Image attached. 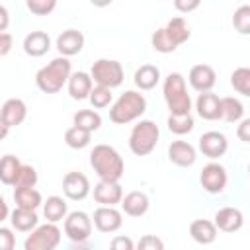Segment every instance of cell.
Returning a JSON list of instances; mask_svg holds the SVG:
<instances>
[{
    "label": "cell",
    "mask_w": 250,
    "mask_h": 250,
    "mask_svg": "<svg viewBox=\"0 0 250 250\" xmlns=\"http://www.w3.org/2000/svg\"><path fill=\"white\" fill-rule=\"evenodd\" d=\"M90 166L100 182H119L125 172L123 156L109 145H96L90 152Z\"/></svg>",
    "instance_id": "1"
},
{
    "label": "cell",
    "mask_w": 250,
    "mask_h": 250,
    "mask_svg": "<svg viewBox=\"0 0 250 250\" xmlns=\"http://www.w3.org/2000/svg\"><path fill=\"white\" fill-rule=\"evenodd\" d=\"M70 74H72L70 61L66 57H55L49 64H45V66H41L37 70L35 84L45 94H57L68 82Z\"/></svg>",
    "instance_id": "2"
},
{
    "label": "cell",
    "mask_w": 250,
    "mask_h": 250,
    "mask_svg": "<svg viewBox=\"0 0 250 250\" xmlns=\"http://www.w3.org/2000/svg\"><path fill=\"white\" fill-rule=\"evenodd\" d=\"M164 102L170 109V115H189L191 113V98L188 94V84L184 74L170 72L162 84Z\"/></svg>",
    "instance_id": "3"
},
{
    "label": "cell",
    "mask_w": 250,
    "mask_h": 250,
    "mask_svg": "<svg viewBox=\"0 0 250 250\" xmlns=\"http://www.w3.org/2000/svg\"><path fill=\"white\" fill-rule=\"evenodd\" d=\"M146 111V98L137 90H125L109 107V119L115 125L137 121Z\"/></svg>",
    "instance_id": "4"
},
{
    "label": "cell",
    "mask_w": 250,
    "mask_h": 250,
    "mask_svg": "<svg viewBox=\"0 0 250 250\" xmlns=\"http://www.w3.org/2000/svg\"><path fill=\"white\" fill-rule=\"evenodd\" d=\"M160 129L154 121L150 119H141L137 125H133L131 135H129V148L137 156H146L150 154L156 145H158Z\"/></svg>",
    "instance_id": "5"
},
{
    "label": "cell",
    "mask_w": 250,
    "mask_h": 250,
    "mask_svg": "<svg viewBox=\"0 0 250 250\" xmlns=\"http://www.w3.org/2000/svg\"><path fill=\"white\" fill-rule=\"evenodd\" d=\"M88 74H90V78L96 86H102V88H107V90H113V88L121 86L123 80H125V70H123L121 62L115 61V59H98V61H94Z\"/></svg>",
    "instance_id": "6"
},
{
    "label": "cell",
    "mask_w": 250,
    "mask_h": 250,
    "mask_svg": "<svg viewBox=\"0 0 250 250\" xmlns=\"http://www.w3.org/2000/svg\"><path fill=\"white\" fill-rule=\"evenodd\" d=\"M61 236V229L55 223L37 225L23 240V250H57Z\"/></svg>",
    "instance_id": "7"
},
{
    "label": "cell",
    "mask_w": 250,
    "mask_h": 250,
    "mask_svg": "<svg viewBox=\"0 0 250 250\" xmlns=\"http://www.w3.org/2000/svg\"><path fill=\"white\" fill-rule=\"evenodd\" d=\"M64 234L72 242H84L92 234V219L84 211H72L64 217Z\"/></svg>",
    "instance_id": "8"
},
{
    "label": "cell",
    "mask_w": 250,
    "mask_h": 250,
    "mask_svg": "<svg viewBox=\"0 0 250 250\" xmlns=\"http://www.w3.org/2000/svg\"><path fill=\"white\" fill-rule=\"evenodd\" d=\"M199 182L207 193H221L227 188L229 176H227L225 166H221L219 162H209L203 166V170L199 174Z\"/></svg>",
    "instance_id": "9"
},
{
    "label": "cell",
    "mask_w": 250,
    "mask_h": 250,
    "mask_svg": "<svg viewBox=\"0 0 250 250\" xmlns=\"http://www.w3.org/2000/svg\"><path fill=\"white\" fill-rule=\"evenodd\" d=\"M227 148H229V141L219 131H207L199 137V150H201L203 156H207L211 160H217V158L225 156Z\"/></svg>",
    "instance_id": "10"
},
{
    "label": "cell",
    "mask_w": 250,
    "mask_h": 250,
    "mask_svg": "<svg viewBox=\"0 0 250 250\" xmlns=\"http://www.w3.org/2000/svg\"><path fill=\"white\" fill-rule=\"evenodd\" d=\"M62 193L72 201H82L90 193V180L82 172H66L62 178Z\"/></svg>",
    "instance_id": "11"
},
{
    "label": "cell",
    "mask_w": 250,
    "mask_h": 250,
    "mask_svg": "<svg viewBox=\"0 0 250 250\" xmlns=\"http://www.w3.org/2000/svg\"><path fill=\"white\" fill-rule=\"evenodd\" d=\"M92 223H94V227H96L100 232L109 234V232H115V230L121 229V225H123V215H121V211L115 209V207H102V205H100V207L94 211Z\"/></svg>",
    "instance_id": "12"
},
{
    "label": "cell",
    "mask_w": 250,
    "mask_h": 250,
    "mask_svg": "<svg viewBox=\"0 0 250 250\" xmlns=\"http://www.w3.org/2000/svg\"><path fill=\"white\" fill-rule=\"evenodd\" d=\"M188 82L199 94L211 92V88L217 82V72L211 64H195V66H191V70L188 74Z\"/></svg>",
    "instance_id": "13"
},
{
    "label": "cell",
    "mask_w": 250,
    "mask_h": 250,
    "mask_svg": "<svg viewBox=\"0 0 250 250\" xmlns=\"http://www.w3.org/2000/svg\"><path fill=\"white\" fill-rule=\"evenodd\" d=\"M25 117H27V105L20 98H10L0 107V119L4 121V125L8 129L21 125L25 121Z\"/></svg>",
    "instance_id": "14"
},
{
    "label": "cell",
    "mask_w": 250,
    "mask_h": 250,
    "mask_svg": "<svg viewBox=\"0 0 250 250\" xmlns=\"http://www.w3.org/2000/svg\"><path fill=\"white\" fill-rule=\"evenodd\" d=\"M168 158H170L172 164H176L180 168H188V166L195 164L197 150L188 141H172L170 146H168Z\"/></svg>",
    "instance_id": "15"
},
{
    "label": "cell",
    "mask_w": 250,
    "mask_h": 250,
    "mask_svg": "<svg viewBox=\"0 0 250 250\" xmlns=\"http://www.w3.org/2000/svg\"><path fill=\"white\" fill-rule=\"evenodd\" d=\"M94 199L102 207H115L123 199V188L119 182H98L94 186Z\"/></svg>",
    "instance_id": "16"
},
{
    "label": "cell",
    "mask_w": 250,
    "mask_h": 250,
    "mask_svg": "<svg viewBox=\"0 0 250 250\" xmlns=\"http://www.w3.org/2000/svg\"><path fill=\"white\" fill-rule=\"evenodd\" d=\"M213 225L217 227V230L223 232H236L242 229L244 225V215L238 207H221L215 213V221Z\"/></svg>",
    "instance_id": "17"
},
{
    "label": "cell",
    "mask_w": 250,
    "mask_h": 250,
    "mask_svg": "<svg viewBox=\"0 0 250 250\" xmlns=\"http://www.w3.org/2000/svg\"><path fill=\"white\" fill-rule=\"evenodd\" d=\"M57 51L61 53V57H74L82 51L84 47V33L78 29H64L59 37H57Z\"/></svg>",
    "instance_id": "18"
},
{
    "label": "cell",
    "mask_w": 250,
    "mask_h": 250,
    "mask_svg": "<svg viewBox=\"0 0 250 250\" xmlns=\"http://www.w3.org/2000/svg\"><path fill=\"white\" fill-rule=\"evenodd\" d=\"M197 115L205 121H217L221 119V98L213 92H203L195 100Z\"/></svg>",
    "instance_id": "19"
},
{
    "label": "cell",
    "mask_w": 250,
    "mask_h": 250,
    "mask_svg": "<svg viewBox=\"0 0 250 250\" xmlns=\"http://www.w3.org/2000/svg\"><path fill=\"white\" fill-rule=\"evenodd\" d=\"M66 88H68V94H70L72 100H88V96L94 88V82H92L88 72L78 70V72L70 74V78L66 82Z\"/></svg>",
    "instance_id": "20"
},
{
    "label": "cell",
    "mask_w": 250,
    "mask_h": 250,
    "mask_svg": "<svg viewBox=\"0 0 250 250\" xmlns=\"http://www.w3.org/2000/svg\"><path fill=\"white\" fill-rule=\"evenodd\" d=\"M148 207H150L148 195L143 191H129L121 199V209L129 217H143L148 211Z\"/></svg>",
    "instance_id": "21"
},
{
    "label": "cell",
    "mask_w": 250,
    "mask_h": 250,
    "mask_svg": "<svg viewBox=\"0 0 250 250\" xmlns=\"http://www.w3.org/2000/svg\"><path fill=\"white\" fill-rule=\"evenodd\" d=\"M51 49V37L45 31H29L23 37V51L29 57H43Z\"/></svg>",
    "instance_id": "22"
},
{
    "label": "cell",
    "mask_w": 250,
    "mask_h": 250,
    "mask_svg": "<svg viewBox=\"0 0 250 250\" xmlns=\"http://www.w3.org/2000/svg\"><path fill=\"white\" fill-rule=\"evenodd\" d=\"M217 227L209 219H195L189 225V236L197 244H211L217 240Z\"/></svg>",
    "instance_id": "23"
},
{
    "label": "cell",
    "mask_w": 250,
    "mask_h": 250,
    "mask_svg": "<svg viewBox=\"0 0 250 250\" xmlns=\"http://www.w3.org/2000/svg\"><path fill=\"white\" fill-rule=\"evenodd\" d=\"M10 223L16 230L20 232H31L37 225H39V217L35 211H29V209H20L16 207L12 213H10Z\"/></svg>",
    "instance_id": "24"
},
{
    "label": "cell",
    "mask_w": 250,
    "mask_h": 250,
    "mask_svg": "<svg viewBox=\"0 0 250 250\" xmlns=\"http://www.w3.org/2000/svg\"><path fill=\"white\" fill-rule=\"evenodd\" d=\"M133 80H135V86L139 90H152L160 82V70L154 64H141L135 70Z\"/></svg>",
    "instance_id": "25"
},
{
    "label": "cell",
    "mask_w": 250,
    "mask_h": 250,
    "mask_svg": "<svg viewBox=\"0 0 250 250\" xmlns=\"http://www.w3.org/2000/svg\"><path fill=\"white\" fill-rule=\"evenodd\" d=\"M164 31H166V35L172 39V43H174L176 47L184 45V43L189 39V35H191L189 25H188V21H186L182 16L172 18V20H170V21L164 25Z\"/></svg>",
    "instance_id": "26"
},
{
    "label": "cell",
    "mask_w": 250,
    "mask_h": 250,
    "mask_svg": "<svg viewBox=\"0 0 250 250\" xmlns=\"http://www.w3.org/2000/svg\"><path fill=\"white\" fill-rule=\"evenodd\" d=\"M14 201H16V207L29 209V211H37V207L43 205V197L35 188H16Z\"/></svg>",
    "instance_id": "27"
},
{
    "label": "cell",
    "mask_w": 250,
    "mask_h": 250,
    "mask_svg": "<svg viewBox=\"0 0 250 250\" xmlns=\"http://www.w3.org/2000/svg\"><path fill=\"white\" fill-rule=\"evenodd\" d=\"M221 119H225L227 123H236L244 119V104L232 96L221 98Z\"/></svg>",
    "instance_id": "28"
},
{
    "label": "cell",
    "mask_w": 250,
    "mask_h": 250,
    "mask_svg": "<svg viewBox=\"0 0 250 250\" xmlns=\"http://www.w3.org/2000/svg\"><path fill=\"white\" fill-rule=\"evenodd\" d=\"M43 217L47 219V223H59L66 217V201L59 195H51L47 197V201H43Z\"/></svg>",
    "instance_id": "29"
},
{
    "label": "cell",
    "mask_w": 250,
    "mask_h": 250,
    "mask_svg": "<svg viewBox=\"0 0 250 250\" xmlns=\"http://www.w3.org/2000/svg\"><path fill=\"white\" fill-rule=\"evenodd\" d=\"M72 123L78 129L94 133V131H98L102 127V115L98 111H94V109H78L74 113V117H72Z\"/></svg>",
    "instance_id": "30"
},
{
    "label": "cell",
    "mask_w": 250,
    "mask_h": 250,
    "mask_svg": "<svg viewBox=\"0 0 250 250\" xmlns=\"http://www.w3.org/2000/svg\"><path fill=\"white\" fill-rule=\"evenodd\" d=\"M20 158L16 154H6L0 158V182L6 184V186H14L16 182V176L20 172Z\"/></svg>",
    "instance_id": "31"
},
{
    "label": "cell",
    "mask_w": 250,
    "mask_h": 250,
    "mask_svg": "<svg viewBox=\"0 0 250 250\" xmlns=\"http://www.w3.org/2000/svg\"><path fill=\"white\" fill-rule=\"evenodd\" d=\"M166 125H168L170 133H174V135H188L193 131L195 121H193L191 113L189 115H168Z\"/></svg>",
    "instance_id": "32"
},
{
    "label": "cell",
    "mask_w": 250,
    "mask_h": 250,
    "mask_svg": "<svg viewBox=\"0 0 250 250\" xmlns=\"http://www.w3.org/2000/svg\"><path fill=\"white\" fill-rule=\"evenodd\" d=\"M90 141H92V133H88V131H84V129H78V127H68L66 129V133H64V143L70 146V148H76V150H80V148H86L88 145H90Z\"/></svg>",
    "instance_id": "33"
},
{
    "label": "cell",
    "mask_w": 250,
    "mask_h": 250,
    "mask_svg": "<svg viewBox=\"0 0 250 250\" xmlns=\"http://www.w3.org/2000/svg\"><path fill=\"white\" fill-rule=\"evenodd\" d=\"M230 86L242 94V96H250V68L248 66H238L232 70L230 74Z\"/></svg>",
    "instance_id": "34"
},
{
    "label": "cell",
    "mask_w": 250,
    "mask_h": 250,
    "mask_svg": "<svg viewBox=\"0 0 250 250\" xmlns=\"http://www.w3.org/2000/svg\"><path fill=\"white\" fill-rule=\"evenodd\" d=\"M150 45L156 53H162V55H168V53H174L178 47L172 43V39L166 35L164 27H158L152 35H150Z\"/></svg>",
    "instance_id": "35"
},
{
    "label": "cell",
    "mask_w": 250,
    "mask_h": 250,
    "mask_svg": "<svg viewBox=\"0 0 250 250\" xmlns=\"http://www.w3.org/2000/svg\"><path fill=\"white\" fill-rule=\"evenodd\" d=\"M35 184H37V170L31 164H21L14 188H35Z\"/></svg>",
    "instance_id": "36"
},
{
    "label": "cell",
    "mask_w": 250,
    "mask_h": 250,
    "mask_svg": "<svg viewBox=\"0 0 250 250\" xmlns=\"http://www.w3.org/2000/svg\"><path fill=\"white\" fill-rule=\"evenodd\" d=\"M232 25H234V29H236L238 33H242V35H248V33H250V6H248V4H242V6L234 12V16H232Z\"/></svg>",
    "instance_id": "37"
},
{
    "label": "cell",
    "mask_w": 250,
    "mask_h": 250,
    "mask_svg": "<svg viewBox=\"0 0 250 250\" xmlns=\"http://www.w3.org/2000/svg\"><path fill=\"white\" fill-rule=\"evenodd\" d=\"M88 100H90L92 107H96V109H104V107H107V105L111 104L113 94H111V90H107V88L94 86L92 92H90V96H88Z\"/></svg>",
    "instance_id": "38"
},
{
    "label": "cell",
    "mask_w": 250,
    "mask_h": 250,
    "mask_svg": "<svg viewBox=\"0 0 250 250\" xmlns=\"http://www.w3.org/2000/svg\"><path fill=\"white\" fill-rule=\"evenodd\" d=\"M25 6L35 16H49L57 8V0H27Z\"/></svg>",
    "instance_id": "39"
},
{
    "label": "cell",
    "mask_w": 250,
    "mask_h": 250,
    "mask_svg": "<svg viewBox=\"0 0 250 250\" xmlns=\"http://www.w3.org/2000/svg\"><path fill=\"white\" fill-rule=\"evenodd\" d=\"M135 250H164V242L156 234H143L135 244Z\"/></svg>",
    "instance_id": "40"
},
{
    "label": "cell",
    "mask_w": 250,
    "mask_h": 250,
    "mask_svg": "<svg viewBox=\"0 0 250 250\" xmlns=\"http://www.w3.org/2000/svg\"><path fill=\"white\" fill-rule=\"evenodd\" d=\"M0 250H16V234L8 227H0Z\"/></svg>",
    "instance_id": "41"
},
{
    "label": "cell",
    "mask_w": 250,
    "mask_h": 250,
    "mask_svg": "<svg viewBox=\"0 0 250 250\" xmlns=\"http://www.w3.org/2000/svg\"><path fill=\"white\" fill-rule=\"evenodd\" d=\"M109 250H135V242L131 236H125V234H117L111 238L109 242Z\"/></svg>",
    "instance_id": "42"
},
{
    "label": "cell",
    "mask_w": 250,
    "mask_h": 250,
    "mask_svg": "<svg viewBox=\"0 0 250 250\" xmlns=\"http://www.w3.org/2000/svg\"><path fill=\"white\" fill-rule=\"evenodd\" d=\"M174 8L182 14H188V12H193V10L199 8V0H176Z\"/></svg>",
    "instance_id": "43"
},
{
    "label": "cell",
    "mask_w": 250,
    "mask_h": 250,
    "mask_svg": "<svg viewBox=\"0 0 250 250\" xmlns=\"http://www.w3.org/2000/svg\"><path fill=\"white\" fill-rule=\"evenodd\" d=\"M12 47H14V37L8 31L0 33V57H6L12 51Z\"/></svg>",
    "instance_id": "44"
},
{
    "label": "cell",
    "mask_w": 250,
    "mask_h": 250,
    "mask_svg": "<svg viewBox=\"0 0 250 250\" xmlns=\"http://www.w3.org/2000/svg\"><path fill=\"white\" fill-rule=\"evenodd\" d=\"M236 137L242 143H250V119H240V125L236 129Z\"/></svg>",
    "instance_id": "45"
},
{
    "label": "cell",
    "mask_w": 250,
    "mask_h": 250,
    "mask_svg": "<svg viewBox=\"0 0 250 250\" xmlns=\"http://www.w3.org/2000/svg\"><path fill=\"white\" fill-rule=\"evenodd\" d=\"M8 25H10V14H8L6 6L0 4V33H4Z\"/></svg>",
    "instance_id": "46"
},
{
    "label": "cell",
    "mask_w": 250,
    "mask_h": 250,
    "mask_svg": "<svg viewBox=\"0 0 250 250\" xmlns=\"http://www.w3.org/2000/svg\"><path fill=\"white\" fill-rule=\"evenodd\" d=\"M10 217V209H8V203H6V199L0 195V225L6 221Z\"/></svg>",
    "instance_id": "47"
},
{
    "label": "cell",
    "mask_w": 250,
    "mask_h": 250,
    "mask_svg": "<svg viewBox=\"0 0 250 250\" xmlns=\"http://www.w3.org/2000/svg\"><path fill=\"white\" fill-rule=\"evenodd\" d=\"M8 131H10V129H8V127L4 125V121L0 119V141H4V139L8 137Z\"/></svg>",
    "instance_id": "48"
}]
</instances>
